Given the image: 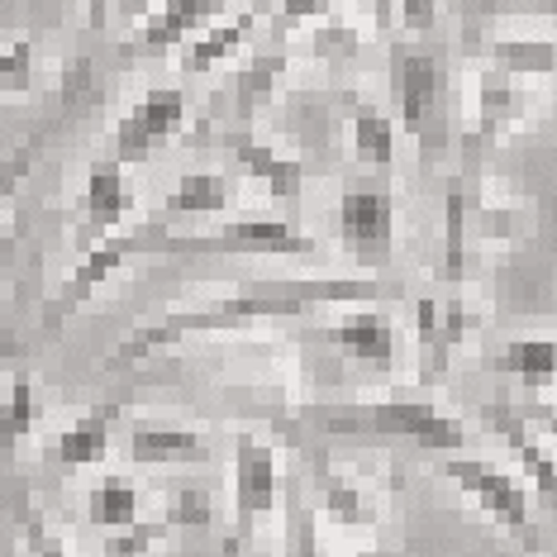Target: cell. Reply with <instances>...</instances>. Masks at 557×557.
Segmentation results:
<instances>
[{"mask_svg": "<svg viewBox=\"0 0 557 557\" xmlns=\"http://www.w3.org/2000/svg\"><path fill=\"white\" fill-rule=\"evenodd\" d=\"M348 300H376V282L367 276H320V282H252V286H238L230 296H214L206 306H186L168 314V320L138 329L129 344L120 348V362L129 358H144L162 344L182 334H230V329H248L258 320H296V314H310L314 306H348Z\"/></svg>", "mask_w": 557, "mask_h": 557, "instance_id": "1", "label": "cell"}, {"mask_svg": "<svg viewBox=\"0 0 557 557\" xmlns=\"http://www.w3.org/2000/svg\"><path fill=\"white\" fill-rule=\"evenodd\" d=\"M314 424L329 434H386L410 438L429 453H462L467 424L453 410H443L429 396H382V400H348V405H320Z\"/></svg>", "mask_w": 557, "mask_h": 557, "instance_id": "2", "label": "cell"}, {"mask_svg": "<svg viewBox=\"0 0 557 557\" xmlns=\"http://www.w3.org/2000/svg\"><path fill=\"white\" fill-rule=\"evenodd\" d=\"M314 238L276 214H238L214 234H138V252L172 258H314Z\"/></svg>", "mask_w": 557, "mask_h": 557, "instance_id": "3", "label": "cell"}, {"mask_svg": "<svg viewBox=\"0 0 557 557\" xmlns=\"http://www.w3.org/2000/svg\"><path fill=\"white\" fill-rule=\"evenodd\" d=\"M386 86H391L396 124L420 144V158L434 162L438 148H443V96H448L443 58L434 48H420V44H391Z\"/></svg>", "mask_w": 557, "mask_h": 557, "instance_id": "4", "label": "cell"}, {"mask_svg": "<svg viewBox=\"0 0 557 557\" xmlns=\"http://www.w3.org/2000/svg\"><path fill=\"white\" fill-rule=\"evenodd\" d=\"M438 467L443 476L453 481L458 491H467L481 510L496 519L500 529L510 534H534V500H529V481L510 472L505 462L496 458H481V453H438Z\"/></svg>", "mask_w": 557, "mask_h": 557, "instance_id": "5", "label": "cell"}, {"mask_svg": "<svg viewBox=\"0 0 557 557\" xmlns=\"http://www.w3.org/2000/svg\"><path fill=\"white\" fill-rule=\"evenodd\" d=\"M338 248L358 268H382L396 248V196L386 182H348L334 210Z\"/></svg>", "mask_w": 557, "mask_h": 557, "instance_id": "6", "label": "cell"}, {"mask_svg": "<svg viewBox=\"0 0 557 557\" xmlns=\"http://www.w3.org/2000/svg\"><path fill=\"white\" fill-rule=\"evenodd\" d=\"M186 124V96L176 86H153L124 110V120L115 124V162L120 168H134V162H148L153 148H162L168 138L182 134Z\"/></svg>", "mask_w": 557, "mask_h": 557, "instance_id": "7", "label": "cell"}, {"mask_svg": "<svg viewBox=\"0 0 557 557\" xmlns=\"http://www.w3.org/2000/svg\"><path fill=\"white\" fill-rule=\"evenodd\" d=\"M467 72H472L467 77V134L472 138H496L534 110L539 96L510 72H500L496 62H472Z\"/></svg>", "mask_w": 557, "mask_h": 557, "instance_id": "8", "label": "cell"}, {"mask_svg": "<svg viewBox=\"0 0 557 557\" xmlns=\"http://www.w3.org/2000/svg\"><path fill=\"white\" fill-rule=\"evenodd\" d=\"M276 500H282V458L262 434H244L234 438V515L238 524H262Z\"/></svg>", "mask_w": 557, "mask_h": 557, "instance_id": "9", "label": "cell"}, {"mask_svg": "<svg viewBox=\"0 0 557 557\" xmlns=\"http://www.w3.org/2000/svg\"><path fill=\"white\" fill-rule=\"evenodd\" d=\"M486 424L510 443L519 476H524L543 500L557 505V448H553V438L543 434L524 410H515V405H486Z\"/></svg>", "mask_w": 557, "mask_h": 557, "instance_id": "10", "label": "cell"}, {"mask_svg": "<svg viewBox=\"0 0 557 557\" xmlns=\"http://www.w3.org/2000/svg\"><path fill=\"white\" fill-rule=\"evenodd\" d=\"M324 344H334L348 362L367 367V372H391L396 367V324L386 320L376 306H352L338 320L320 329Z\"/></svg>", "mask_w": 557, "mask_h": 557, "instance_id": "11", "label": "cell"}, {"mask_svg": "<svg viewBox=\"0 0 557 557\" xmlns=\"http://www.w3.org/2000/svg\"><path fill=\"white\" fill-rule=\"evenodd\" d=\"M230 158H234V168L244 172L248 182L268 186L272 200H296L300 196L306 168H300V158L290 153V148L272 144V138H262L252 129H238V134H230Z\"/></svg>", "mask_w": 557, "mask_h": 557, "instance_id": "12", "label": "cell"}, {"mask_svg": "<svg viewBox=\"0 0 557 557\" xmlns=\"http://www.w3.org/2000/svg\"><path fill=\"white\" fill-rule=\"evenodd\" d=\"M234 0H162L153 15L144 20V29H138L134 48L138 53H172V48H186L196 39L200 29H210L214 20L230 10Z\"/></svg>", "mask_w": 557, "mask_h": 557, "instance_id": "13", "label": "cell"}, {"mask_svg": "<svg viewBox=\"0 0 557 557\" xmlns=\"http://www.w3.org/2000/svg\"><path fill=\"white\" fill-rule=\"evenodd\" d=\"M210 453H214L210 434L191 424L144 420L129 429V458L138 467H191V462H210Z\"/></svg>", "mask_w": 557, "mask_h": 557, "instance_id": "14", "label": "cell"}, {"mask_svg": "<svg viewBox=\"0 0 557 557\" xmlns=\"http://www.w3.org/2000/svg\"><path fill=\"white\" fill-rule=\"evenodd\" d=\"M82 210H86V224H91L96 244L124 230V220L134 214V186H129V176H124V168H120L115 158H110V162H96V168L86 172Z\"/></svg>", "mask_w": 557, "mask_h": 557, "instance_id": "15", "label": "cell"}, {"mask_svg": "<svg viewBox=\"0 0 557 557\" xmlns=\"http://www.w3.org/2000/svg\"><path fill=\"white\" fill-rule=\"evenodd\" d=\"M396 144H400V124L396 115H386L382 106H358L348 110V148L358 158V168L367 172H391L396 168Z\"/></svg>", "mask_w": 557, "mask_h": 557, "instance_id": "16", "label": "cell"}, {"mask_svg": "<svg viewBox=\"0 0 557 557\" xmlns=\"http://www.w3.org/2000/svg\"><path fill=\"white\" fill-rule=\"evenodd\" d=\"M134 252H138V234H110V238H100V244L77 262V272H72L67 290H62V314L86 306V300H91L96 290L134 258Z\"/></svg>", "mask_w": 557, "mask_h": 557, "instance_id": "17", "label": "cell"}, {"mask_svg": "<svg viewBox=\"0 0 557 557\" xmlns=\"http://www.w3.org/2000/svg\"><path fill=\"white\" fill-rule=\"evenodd\" d=\"M258 29V20L248 15H230V20H214L210 29H200L191 44L182 48V72H191V77H206V72L214 67H224L230 58L244 53V44H248V34Z\"/></svg>", "mask_w": 557, "mask_h": 557, "instance_id": "18", "label": "cell"}, {"mask_svg": "<svg viewBox=\"0 0 557 557\" xmlns=\"http://www.w3.org/2000/svg\"><path fill=\"white\" fill-rule=\"evenodd\" d=\"M110 434H115V405H96V410L77 414V420L53 438V462H62V467H96L110 453Z\"/></svg>", "mask_w": 557, "mask_h": 557, "instance_id": "19", "label": "cell"}, {"mask_svg": "<svg viewBox=\"0 0 557 557\" xmlns=\"http://www.w3.org/2000/svg\"><path fill=\"white\" fill-rule=\"evenodd\" d=\"M230 210H234V182L210 168L176 176L168 196V214H176V220H214V214H230Z\"/></svg>", "mask_w": 557, "mask_h": 557, "instance_id": "20", "label": "cell"}, {"mask_svg": "<svg viewBox=\"0 0 557 557\" xmlns=\"http://www.w3.org/2000/svg\"><path fill=\"white\" fill-rule=\"evenodd\" d=\"M286 72H290V58L286 53H252L248 62H238V82H234V110L238 120H258L262 110L282 96L286 86Z\"/></svg>", "mask_w": 557, "mask_h": 557, "instance_id": "21", "label": "cell"}, {"mask_svg": "<svg viewBox=\"0 0 557 557\" xmlns=\"http://www.w3.org/2000/svg\"><path fill=\"white\" fill-rule=\"evenodd\" d=\"M486 62H496L500 72H510L515 82H539L557 72V39L548 34H500L486 48Z\"/></svg>", "mask_w": 557, "mask_h": 557, "instance_id": "22", "label": "cell"}, {"mask_svg": "<svg viewBox=\"0 0 557 557\" xmlns=\"http://www.w3.org/2000/svg\"><path fill=\"white\" fill-rule=\"evenodd\" d=\"M138 515H144V491H138L134 476L106 472L91 491H86V519H91L96 529H110V534H115V529L138 524Z\"/></svg>", "mask_w": 557, "mask_h": 557, "instance_id": "23", "label": "cell"}, {"mask_svg": "<svg viewBox=\"0 0 557 557\" xmlns=\"http://www.w3.org/2000/svg\"><path fill=\"white\" fill-rule=\"evenodd\" d=\"M496 367L505 376H515L519 386L529 391H543L557 382V338L553 334H519L500 348Z\"/></svg>", "mask_w": 557, "mask_h": 557, "instance_id": "24", "label": "cell"}, {"mask_svg": "<svg viewBox=\"0 0 557 557\" xmlns=\"http://www.w3.org/2000/svg\"><path fill=\"white\" fill-rule=\"evenodd\" d=\"M34 420H39V391H34L29 376H15L5 400H0V458H10L29 438Z\"/></svg>", "mask_w": 557, "mask_h": 557, "instance_id": "25", "label": "cell"}, {"mask_svg": "<svg viewBox=\"0 0 557 557\" xmlns=\"http://www.w3.org/2000/svg\"><path fill=\"white\" fill-rule=\"evenodd\" d=\"M324 510H329V519H338V524L362 529V524H372L376 519V500H372V491H367L358 476L329 472L324 476Z\"/></svg>", "mask_w": 557, "mask_h": 557, "instance_id": "26", "label": "cell"}, {"mask_svg": "<svg viewBox=\"0 0 557 557\" xmlns=\"http://www.w3.org/2000/svg\"><path fill=\"white\" fill-rule=\"evenodd\" d=\"M168 519H138V524H129V529H115V534L106 539V557H148L153 553V543L168 534Z\"/></svg>", "mask_w": 557, "mask_h": 557, "instance_id": "27", "label": "cell"}, {"mask_svg": "<svg viewBox=\"0 0 557 557\" xmlns=\"http://www.w3.org/2000/svg\"><path fill=\"white\" fill-rule=\"evenodd\" d=\"M34 86V44L15 39L0 48V96H24Z\"/></svg>", "mask_w": 557, "mask_h": 557, "instance_id": "28", "label": "cell"}, {"mask_svg": "<svg viewBox=\"0 0 557 557\" xmlns=\"http://www.w3.org/2000/svg\"><path fill=\"white\" fill-rule=\"evenodd\" d=\"M310 48H314V58H352L362 48V34L348 29V24H320Z\"/></svg>", "mask_w": 557, "mask_h": 557, "instance_id": "29", "label": "cell"}, {"mask_svg": "<svg viewBox=\"0 0 557 557\" xmlns=\"http://www.w3.org/2000/svg\"><path fill=\"white\" fill-rule=\"evenodd\" d=\"M210 515H214V510H210V496H206V491L186 486V491H176V496H172L168 524H206Z\"/></svg>", "mask_w": 557, "mask_h": 557, "instance_id": "30", "label": "cell"}, {"mask_svg": "<svg viewBox=\"0 0 557 557\" xmlns=\"http://www.w3.org/2000/svg\"><path fill=\"white\" fill-rule=\"evenodd\" d=\"M396 24L405 34H429L438 24V0H396Z\"/></svg>", "mask_w": 557, "mask_h": 557, "instance_id": "31", "label": "cell"}, {"mask_svg": "<svg viewBox=\"0 0 557 557\" xmlns=\"http://www.w3.org/2000/svg\"><path fill=\"white\" fill-rule=\"evenodd\" d=\"M34 148H39V144H29L24 153H15V158L5 162V168H0V210L10 206V196H15V191H20V182L29 176V168H34Z\"/></svg>", "mask_w": 557, "mask_h": 557, "instance_id": "32", "label": "cell"}, {"mask_svg": "<svg viewBox=\"0 0 557 557\" xmlns=\"http://www.w3.org/2000/svg\"><path fill=\"white\" fill-rule=\"evenodd\" d=\"M338 5H344V0H282V20L286 24H314V20L334 15Z\"/></svg>", "mask_w": 557, "mask_h": 557, "instance_id": "33", "label": "cell"}, {"mask_svg": "<svg viewBox=\"0 0 557 557\" xmlns=\"http://www.w3.org/2000/svg\"><path fill=\"white\" fill-rule=\"evenodd\" d=\"M29 543H34V557H67V548H62V539L48 534L39 519H29Z\"/></svg>", "mask_w": 557, "mask_h": 557, "instance_id": "34", "label": "cell"}, {"mask_svg": "<svg viewBox=\"0 0 557 557\" xmlns=\"http://www.w3.org/2000/svg\"><path fill=\"white\" fill-rule=\"evenodd\" d=\"M524 414H529V420H534V424L543 429V434H548V438L557 443V405H548V400H534Z\"/></svg>", "mask_w": 557, "mask_h": 557, "instance_id": "35", "label": "cell"}, {"mask_svg": "<svg viewBox=\"0 0 557 557\" xmlns=\"http://www.w3.org/2000/svg\"><path fill=\"white\" fill-rule=\"evenodd\" d=\"M372 10V24L376 29H396V0H362Z\"/></svg>", "mask_w": 557, "mask_h": 557, "instance_id": "36", "label": "cell"}, {"mask_svg": "<svg viewBox=\"0 0 557 557\" xmlns=\"http://www.w3.org/2000/svg\"><path fill=\"white\" fill-rule=\"evenodd\" d=\"M110 5H115V0H86V24H91V29H106Z\"/></svg>", "mask_w": 557, "mask_h": 557, "instance_id": "37", "label": "cell"}, {"mask_svg": "<svg viewBox=\"0 0 557 557\" xmlns=\"http://www.w3.org/2000/svg\"><path fill=\"white\" fill-rule=\"evenodd\" d=\"M124 5H129V10H134V15H148V10H158V5H162V0H124Z\"/></svg>", "mask_w": 557, "mask_h": 557, "instance_id": "38", "label": "cell"}]
</instances>
